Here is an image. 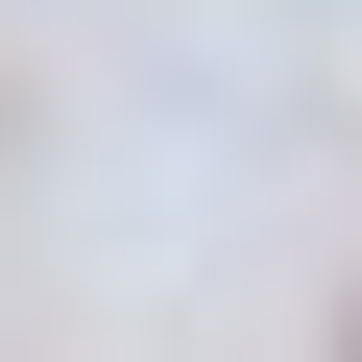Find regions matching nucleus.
Wrapping results in <instances>:
<instances>
[{"label": "nucleus", "instance_id": "f257e3e1", "mask_svg": "<svg viewBox=\"0 0 362 362\" xmlns=\"http://www.w3.org/2000/svg\"><path fill=\"white\" fill-rule=\"evenodd\" d=\"M338 362H362V338H338Z\"/></svg>", "mask_w": 362, "mask_h": 362}]
</instances>
